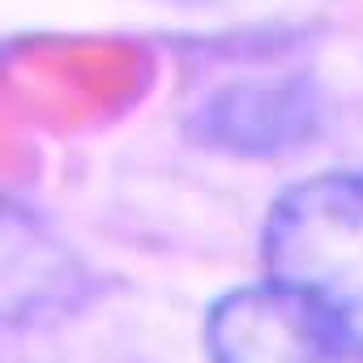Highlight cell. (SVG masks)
<instances>
[{"instance_id": "6da1fadb", "label": "cell", "mask_w": 363, "mask_h": 363, "mask_svg": "<svg viewBox=\"0 0 363 363\" xmlns=\"http://www.w3.org/2000/svg\"><path fill=\"white\" fill-rule=\"evenodd\" d=\"M265 278L363 346V175H316L278 197L261 235Z\"/></svg>"}, {"instance_id": "7a4b0ae2", "label": "cell", "mask_w": 363, "mask_h": 363, "mask_svg": "<svg viewBox=\"0 0 363 363\" xmlns=\"http://www.w3.org/2000/svg\"><path fill=\"white\" fill-rule=\"evenodd\" d=\"M206 346L214 363H363V346L269 278L210 308Z\"/></svg>"}, {"instance_id": "3957f363", "label": "cell", "mask_w": 363, "mask_h": 363, "mask_svg": "<svg viewBox=\"0 0 363 363\" xmlns=\"http://www.w3.org/2000/svg\"><path fill=\"white\" fill-rule=\"evenodd\" d=\"M90 291L82 257L22 201L0 193V325H30L77 308Z\"/></svg>"}]
</instances>
